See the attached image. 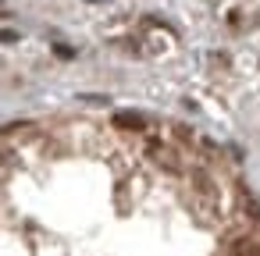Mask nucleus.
<instances>
[{"label": "nucleus", "mask_w": 260, "mask_h": 256, "mask_svg": "<svg viewBox=\"0 0 260 256\" xmlns=\"http://www.w3.org/2000/svg\"><path fill=\"white\" fill-rule=\"evenodd\" d=\"M146 150H150V157H153L160 167H168V171H178V167H182V164H178V153H175L168 142H157V139H153Z\"/></svg>", "instance_id": "2"}, {"label": "nucleus", "mask_w": 260, "mask_h": 256, "mask_svg": "<svg viewBox=\"0 0 260 256\" xmlns=\"http://www.w3.org/2000/svg\"><path fill=\"white\" fill-rule=\"evenodd\" d=\"M232 252H235V256H260V242H256V238H239V242L232 245Z\"/></svg>", "instance_id": "3"}, {"label": "nucleus", "mask_w": 260, "mask_h": 256, "mask_svg": "<svg viewBox=\"0 0 260 256\" xmlns=\"http://www.w3.org/2000/svg\"><path fill=\"white\" fill-rule=\"evenodd\" d=\"M118 125H125V128H128V125H132V128H143V121H139V118H132V114H121V118H118Z\"/></svg>", "instance_id": "4"}, {"label": "nucleus", "mask_w": 260, "mask_h": 256, "mask_svg": "<svg viewBox=\"0 0 260 256\" xmlns=\"http://www.w3.org/2000/svg\"><path fill=\"white\" fill-rule=\"evenodd\" d=\"M192 189H196V196H200L203 206H217V185L207 178V171H196L192 174Z\"/></svg>", "instance_id": "1"}]
</instances>
